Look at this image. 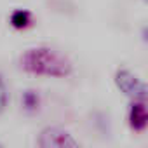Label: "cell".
Masks as SVG:
<instances>
[{
    "instance_id": "obj_3",
    "label": "cell",
    "mask_w": 148,
    "mask_h": 148,
    "mask_svg": "<svg viewBox=\"0 0 148 148\" xmlns=\"http://www.w3.org/2000/svg\"><path fill=\"white\" fill-rule=\"evenodd\" d=\"M38 148H82V145L66 129L58 125H47L38 132Z\"/></svg>"
},
{
    "instance_id": "obj_1",
    "label": "cell",
    "mask_w": 148,
    "mask_h": 148,
    "mask_svg": "<svg viewBox=\"0 0 148 148\" xmlns=\"http://www.w3.org/2000/svg\"><path fill=\"white\" fill-rule=\"evenodd\" d=\"M19 66L32 75L38 77H58L64 79L71 75L73 64L71 61L59 51L47 47V45H38L26 49L21 58H19Z\"/></svg>"
},
{
    "instance_id": "obj_10",
    "label": "cell",
    "mask_w": 148,
    "mask_h": 148,
    "mask_svg": "<svg viewBox=\"0 0 148 148\" xmlns=\"http://www.w3.org/2000/svg\"><path fill=\"white\" fill-rule=\"evenodd\" d=\"M0 148H5V146H4V145H2V143H0Z\"/></svg>"
},
{
    "instance_id": "obj_7",
    "label": "cell",
    "mask_w": 148,
    "mask_h": 148,
    "mask_svg": "<svg viewBox=\"0 0 148 148\" xmlns=\"http://www.w3.org/2000/svg\"><path fill=\"white\" fill-rule=\"evenodd\" d=\"M7 106H9V89H7L4 77L0 75V115L5 113Z\"/></svg>"
},
{
    "instance_id": "obj_4",
    "label": "cell",
    "mask_w": 148,
    "mask_h": 148,
    "mask_svg": "<svg viewBox=\"0 0 148 148\" xmlns=\"http://www.w3.org/2000/svg\"><path fill=\"white\" fill-rule=\"evenodd\" d=\"M129 127L134 132H143L148 129V103L131 101L129 113H127Z\"/></svg>"
},
{
    "instance_id": "obj_6",
    "label": "cell",
    "mask_w": 148,
    "mask_h": 148,
    "mask_svg": "<svg viewBox=\"0 0 148 148\" xmlns=\"http://www.w3.org/2000/svg\"><path fill=\"white\" fill-rule=\"evenodd\" d=\"M21 105H23V108L26 112H37L38 106H40V98H38V94L35 91L28 89V91H25L21 94Z\"/></svg>"
},
{
    "instance_id": "obj_5",
    "label": "cell",
    "mask_w": 148,
    "mask_h": 148,
    "mask_svg": "<svg viewBox=\"0 0 148 148\" xmlns=\"http://www.w3.org/2000/svg\"><path fill=\"white\" fill-rule=\"evenodd\" d=\"M11 25L16 28V30H23V28H28L32 25V12L26 11V9H16L11 18H9Z\"/></svg>"
},
{
    "instance_id": "obj_2",
    "label": "cell",
    "mask_w": 148,
    "mask_h": 148,
    "mask_svg": "<svg viewBox=\"0 0 148 148\" xmlns=\"http://www.w3.org/2000/svg\"><path fill=\"white\" fill-rule=\"evenodd\" d=\"M115 86L117 89L129 98L131 101H141V103H148V82L141 80L136 73H132L127 68H119L115 71Z\"/></svg>"
},
{
    "instance_id": "obj_9",
    "label": "cell",
    "mask_w": 148,
    "mask_h": 148,
    "mask_svg": "<svg viewBox=\"0 0 148 148\" xmlns=\"http://www.w3.org/2000/svg\"><path fill=\"white\" fill-rule=\"evenodd\" d=\"M141 2H143V4H146V5H148V0H141Z\"/></svg>"
},
{
    "instance_id": "obj_8",
    "label": "cell",
    "mask_w": 148,
    "mask_h": 148,
    "mask_svg": "<svg viewBox=\"0 0 148 148\" xmlns=\"http://www.w3.org/2000/svg\"><path fill=\"white\" fill-rule=\"evenodd\" d=\"M143 38L148 42V26H145V28H143Z\"/></svg>"
}]
</instances>
